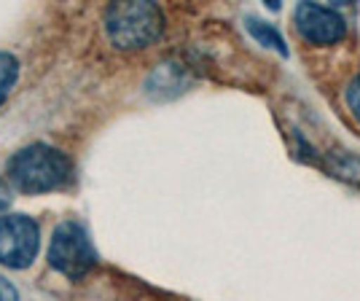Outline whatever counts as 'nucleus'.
<instances>
[{"mask_svg": "<svg viewBox=\"0 0 360 301\" xmlns=\"http://www.w3.org/2000/svg\"><path fill=\"white\" fill-rule=\"evenodd\" d=\"M73 175V162L60 148L46 143H32L19 148L8 159V183L22 194H49L57 191Z\"/></svg>", "mask_w": 360, "mask_h": 301, "instance_id": "1", "label": "nucleus"}, {"mask_svg": "<svg viewBox=\"0 0 360 301\" xmlns=\"http://www.w3.org/2000/svg\"><path fill=\"white\" fill-rule=\"evenodd\" d=\"M108 41L121 51L156 44L165 32V14L156 3H113L105 11Z\"/></svg>", "mask_w": 360, "mask_h": 301, "instance_id": "2", "label": "nucleus"}, {"mask_svg": "<svg viewBox=\"0 0 360 301\" xmlns=\"http://www.w3.org/2000/svg\"><path fill=\"white\" fill-rule=\"evenodd\" d=\"M46 256H49V267L68 280H84L97 264V250L86 229L75 221H65L54 229Z\"/></svg>", "mask_w": 360, "mask_h": 301, "instance_id": "3", "label": "nucleus"}, {"mask_svg": "<svg viewBox=\"0 0 360 301\" xmlns=\"http://www.w3.org/2000/svg\"><path fill=\"white\" fill-rule=\"evenodd\" d=\"M41 248V229L30 215L8 212L0 218V264L8 269H27Z\"/></svg>", "mask_w": 360, "mask_h": 301, "instance_id": "4", "label": "nucleus"}, {"mask_svg": "<svg viewBox=\"0 0 360 301\" xmlns=\"http://www.w3.org/2000/svg\"><path fill=\"white\" fill-rule=\"evenodd\" d=\"M293 25L309 46H333L345 41L347 35L345 16L315 3H299L293 8Z\"/></svg>", "mask_w": 360, "mask_h": 301, "instance_id": "5", "label": "nucleus"}, {"mask_svg": "<svg viewBox=\"0 0 360 301\" xmlns=\"http://www.w3.org/2000/svg\"><path fill=\"white\" fill-rule=\"evenodd\" d=\"M16 81H19V62H16L14 54L0 51V105L8 100Z\"/></svg>", "mask_w": 360, "mask_h": 301, "instance_id": "6", "label": "nucleus"}, {"mask_svg": "<svg viewBox=\"0 0 360 301\" xmlns=\"http://www.w3.org/2000/svg\"><path fill=\"white\" fill-rule=\"evenodd\" d=\"M248 30L253 32V38H258L264 46H269V49H277L280 54H288L285 44H283V38L277 35V30L271 27V25H264V22H258V19H248Z\"/></svg>", "mask_w": 360, "mask_h": 301, "instance_id": "7", "label": "nucleus"}, {"mask_svg": "<svg viewBox=\"0 0 360 301\" xmlns=\"http://www.w3.org/2000/svg\"><path fill=\"white\" fill-rule=\"evenodd\" d=\"M345 103H347V110L352 113V119L360 124V75H355V78L347 84Z\"/></svg>", "mask_w": 360, "mask_h": 301, "instance_id": "8", "label": "nucleus"}, {"mask_svg": "<svg viewBox=\"0 0 360 301\" xmlns=\"http://www.w3.org/2000/svg\"><path fill=\"white\" fill-rule=\"evenodd\" d=\"M11 199H14V196H11V183L0 178V218H3V215H8Z\"/></svg>", "mask_w": 360, "mask_h": 301, "instance_id": "9", "label": "nucleus"}, {"mask_svg": "<svg viewBox=\"0 0 360 301\" xmlns=\"http://www.w3.org/2000/svg\"><path fill=\"white\" fill-rule=\"evenodd\" d=\"M0 301H19V290L3 274H0Z\"/></svg>", "mask_w": 360, "mask_h": 301, "instance_id": "10", "label": "nucleus"}]
</instances>
